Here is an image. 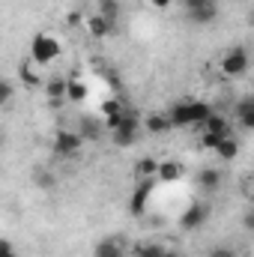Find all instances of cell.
<instances>
[{
    "mask_svg": "<svg viewBox=\"0 0 254 257\" xmlns=\"http://www.w3.org/2000/svg\"><path fill=\"white\" fill-rule=\"evenodd\" d=\"M162 254H165V245H159V242L135 245V257H162Z\"/></svg>",
    "mask_w": 254,
    "mask_h": 257,
    "instance_id": "21",
    "label": "cell"
},
{
    "mask_svg": "<svg viewBox=\"0 0 254 257\" xmlns=\"http://www.w3.org/2000/svg\"><path fill=\"white\" fill-rule=\"evenodd\" d=\"M144 128L150 132V135H165V132H171V120H168V114H150L147 120H144Z\"/></svg>",
    "mask_w": 254,
    "mask_h": 257,
    "instance_id": "13",
    "label": "cell"
},
{
    "mask_svg": "<svg viewBox=\"0 0 254 257\" xmlns=\"http://www.w3.org/2000/svg\"><path fill=\"white\" fill-rule=\"evenodd\" d=\"M218 141H221V135H212V132H200V144H203V150H215V147H218Z\"/></svg>",
    "mask_w": 254,
    "mask_h": 257,
    "instance_id": "28",
    "label": "cell"
},
{
    "mask_svg": "<svg viewBox=\"0 0 254 257\" xmlns=\"http://www.w3.org/2000/svg\"><path fill=\"white\" fill-rule=\"evenodd\" d=\"M200 126H203V132H212V135H221V138H227V135H230V123H227L221 114H215V111H212Z\"/></svg>",
    "mask_w": 254,
    "mask_h": 257,
    "instance_id": "11",
    "label": "cell"
},
{
    "mask_svg": "<svg viewBox=\"0 0 254 257\" xmlns=\"http://www.w3.org/2000/svg\"><path fill=\"white\" fill-rule=\"evenodd\" d=\"M189 108H191V126H200V123L212 114V105H209V102H200V99H191Z\"/></svg>",
    "mask_w": 254,
    "mask_h": 257,
    "instance_id": "17",
    "label": "cell"
},
{
    "mask_svg": "<svg viewBox=\"0 0 254 257\" xmlns=\"http://www.w3.org/2000/svg\"><path fill=\"white\" fill-rule=\"evenodd\" d=\"M197 186H200L203 192H215V189L221 186V171H215V168H203V171L197 174Z\"/></svg>",
    "mask_w": 254,
    "mask_h": 257,
    "instance_id": "12",
    "label": "cell"
},
{
    "mask_svg": "<svg viewBox=\"0 0 254 257\" xmlns=\"http://www.w3.org/2000/svg\"><path fill=\"white\" fill-rule=\"evenodd\" d=\"M162 257H183V254H180V251H168V248H165V254H162Z\"/></svg>",
    "mask_w": 254,
    "mask_h": 257,
    "instance_id": "34",
    "label": "cell"
},
{
    "mask_svg": "<svg viewBox=\"0 0 254 257\" xmlns=\"http://www.w3.org/2000/svg\"><path fill=\"white\" fill-rule=\"evenodd\" d=\"M189 18L194 21V24H212V21L218 18V6H215V0L197 6V9H189Z\"/></svg>",
    "mask_w": 254,
    "mask_h": 257,
    "instance_id": "10",
    "label": "cell"
},
{
    "mask_svg": "<svg viewBox=\"0 0 254 257\" xmlns=\"http://www.w3.org/2000/svg\"><path fill=\"white\" fill-rule=\"evenodd\" d=\"M0 144H3V135H0Z\"/></svg>",
    "mask_w": 254,
    "mask_h": 257,
    "instance_id": "35",
    "label": "cell"
},
{
    "mask_svg": "<svg viewBox=\"0 0 254 257\" xmlns=\"http://www.w3.org/2000/svg\"><path fill=\"white\" fill-rule=\"evenodd\" d=\"M81 147H84V138H81L78 132H69V128H60V132L54 135L51 153H54L57 159H75V156L81 153Z\"/></svg>",
    "mask_w": 254,
    "mask_h": 257,
    "instance_id": "2",
    "label": "cell"
},
{
    "mask_svg": "<svg viewBox=\"0 0 254 257\" xmlns=\"http://www.w3.org/2000/svg\"><path fill=\"white\" fill-rule=\"evenodd\" d=\"M45 96L51 108H60L66 102V78H48L45 81Z\"/></svg>",
    "mask_w": 254,
    "mask_h": 257,
    "instance_id": "6",
    "label": "cell"
},
{
    "mask_svg": "<svg viewBox=\"0 0 254 257\" xmlns=\"http://www.w3.org/2000/svg\"><path fill=\"white\" fill-rule=\"evenodd\" d=\"M221 72H224L227 78H239V75H245V72H248V48H245V45H233V48H227L224 57H221Z\"/></svg>",
    "mask_w": 254,
    "mask_h": 257,
    "instance_id": "3",
    "label": "cell"
},
{
    "mask_svg": "<svg viewBox=\"0 0 254 257\" xmlns=\"http://www.w3.org/2000/svg\"><path fill=\"white\" fill-rule=\"evenodd\" d=\"M111 141H114L117 147H135L138 132H129V128H114V132H111Z\"/></svg>",
    "mask_w": 254,
    "mask_h": 257,
    "instance_id": "20",
    "label": "cell"
},
{
    "mask_svg": "<svg viewBox=\"0 0 254 257\" xmlns=\"http://www.w3.org/2000/svg\"><path fill=\"white\" fill-rule=\"evenodd\" d=\"M156 165H159L156 159H141V162L135 165V174H138V177H156Z\"/></svg>",
    "mask_w": 254,
    "mask_h": 257,
    "instance_id": "23",
    "label": "cell"
},
{
    "mask_svg": "<svg viewBox=\"0 0 254 257\" xmlns=\"http://www.w3.org/2000/svg\"><path fill=\"white\" fill-rule=\"evenodd\" d=\"M251 227H254V215L251 212H245V230H251Z\"/></svg>",
    "mask_w": 254,
    "mask_h": 257,
    "instance_id": "33",
    "label": "cell"
},
{
    "mask_svg": "<svg viewBox=\"0 0 254 257\" xmlns=\"http://www.w3.org/2000/svg\"><path fill=\"white\" fill-rule=\"evenodd\" d=\"M33 183H36L39 189H54V186H57V177L42 168V171H33Z\"/></svg>",
    "mask_w": 254,
    "mask_h": 257,
    "instance_id": "22",
    "label": "cell"
},
{
    "mask_svg": "<svg viewBox=\"0 0 254 257\" xmlns=\"http://www.w3.org/2000/svg\"><path fill=\"white\" fill-rule=\"evenodd\" d=\"M203 3H209V0H183L186 12H189V9H197V6H203Z\"/></svg>",
    "mask_w": 254,
    "mask_h": 257,
    "instance_id": "31",
    "label": "cell"
},
{
    "mask_svg": "<svg viewBox=\"0 0 254 257\" xmlns=\"http://www.w3.org/2000/svg\"><path fill=\"white\" fill-rule=\"evenodd\" d=\"M87 99V84L78 78H66V102H84Z\"/></svg>",
    "mask_w": 254,
    "mask_h": 257,
    "instance_id": "14",
    "label": "cell"
},
{
    "mask_svg": "<svg viewBox=\"0 0 254 257\" xmlns=\"http://www.w3.org/2000/svg\"><path fill=\"white\" fill-rule=\"evenodd\" d=\"M33 60L30 63H21V69H18V75H21V81H24V87H30V90H36L39 84H42V78H39V72L33 69Z\"/></svg>",
    "mask_w": 254,
    "mask_h": 257,
    "instance_id": "19",
    "label": "cell"
},
{
    "mask_svg": "<svg viewBox=\"0 0 254 257\" xmlns=\"http://www.w3.org/2000/svg\"><path fill=\"white\" fill-rule=\"evenodd\" d=\"M87 30H90V36H93V39H108V36H114L117 24L105 21L102 15H90V18H87Z\"/></svg>",
    "mask_w": 254,
    "mask_h": 257,
    "instance_id": "7",
    "label": "cell"
},
{
    "mask_svg": "<svg viewBox=\"0 0 254 257\" xmlns=\"http://www.w3.org/2000/svg\"><path fill=\"white\" fill-rule=\"evenodd\" d=\"M150 3H153V6H156V9H168V6H171V3H174V0H150Z\"/></svg>",
    "mask_w": 254,
    "mask_h": 257,
    "instance_id": "32",
    "label": "cell"
},
{
    "mask_svg": "<svg viewBox=\"0 0 254 257\" xmlns=\"http://www.w3.org/2000/svg\"><path fill=\"white\" fill-rule=\"evenodd\" d=\"M93 257H123L120 239H102V242H96V248H93Z\"/></svg>",
    "mask_w": 254,
    "mask_h": 257,
    "instance_id": "16",
    "label": "cell"
},
{
    "mask_svg": "<svg viewBox=\"0 0 254 257\" xmlns=\"http://www.w3.org/2000/svg\"><path fill=\"white\" fill-rule=\"evenodd\" d=\"M0 257H18V254H15V248H12V242H9V239H0Z\"/></svg>",
    "mask_w": 254,
    "mask_h": 257,
    "instance_id": "30",
    "label": "cell"
},
{
    "mask_svg": "<svg viewBox=\"0 0 254 257\" xmlns=\"http://www.w3.org/2000/svg\"><path fill=\"white\" fill-rule=\"evenodd\" d=\"M209 257H236V251L227 248V245H215V248L209 251Z\"/></svg>",
    "mask_w": 254,
    "mask_h": 257,
    "instance_id": "29",
    "label": "cell"
},
{
    "mask_svg": "<svg viewBox=\"0 0 254 257\" xmlns=\"http://www.w3.org/2000/svg\"><path fill=\"white\" fill-rule=\"evenodd\" d=\"M96 6H99V12H96V15H102L105 21L117 24V18H120V0H99Z\"/></svg>",
    "mask_w": 254,
    "mask_h": 257,
    "instance_id": "18",
    "label": "cell"
},
{
    "mask_svg": "<svg viewBox=\"0 0 254 257\" xmlns=\"http://www.w3.org/2000/svg\"><path fill=\"white\" fill-rule=\"evenodd\" d=\"M215 153H218V159H224V162H233V159L239 156V141L227 135V138H221V141H218Z\"/></svg>",
    "mask_w": 254,
    "mask_h": 257,
    "instance_id": "15",
    "label": "cell"
},
{
    "mask_svg": "<svg viewBox=\"0 0 254 257\" xmlns=\"http://www.w3.org/2000/svg\"><path fill=\"white\" fill-rule=\"evenodd\" d=\"M12 93H15V87H12V81H6V78H0V108H3V105H9V99H12Z\"/></svg>",
    "mask_w": 254,
    "mask_h": 257,
    "instance_id": "26",
    "label": "cell"
},
{
    "mask_svg": "<svg viewBox=\"0 0 254 257\" xmlns=\"http://www.w3.org/2000/svg\"><path fill=\"white\" fill-rule=\"evenodd\" d=\"M120 111H123V102H120V99H105V102H102V114H105V117L120 114Z\"/></svg>",
    "mask_w": 254,
    "mask_h": 257,
    "instance_id": "27",
    "label": "cell"
},
{
    "mask_svg": "<svg viewBox=\"0 0 254 257\" xmlns=\"http://www.w3.org/2000/svg\"><path fill=\"white\" fill-rule=\"evenodd\" d=\"M209 215H212V206L203 203V200H194V203H189V209L180 215V227L183 230H197V227H203L209 221Z\"/></svg>",
    "mask_w": 254,
    "mask_h": 257,
    "instance_id": "4",
    "label": "cell"
},
{
    "mask_svg": "<svg viewBox=\"0 0 254 257\" xmlns=\"http://www.w3.org/2000/svg\"><path fill=\"white\" fill-rule=\"evenodd\" d=\"M180 177H183L180 162H159L156 165V183H177Z\"/></svg>",
    "mask_w": 254,
    "mask_h": 257,
    "instance_id": "8",
    "label": "cell"
},
{
    "mask_svg": "<svg viewBox=\"0 0 254 257\" xmlns=\"http://www.w3.org/2000/svg\"><path fill=\"white\" fill-rule=\"evenodd\" d=\"M236 117L242 120V117H254V99L251 96H242L239 102H236Z\"/></svg>",
    "mask_w": 254,
    "mask_h": 257,
    "instance_id": "24",
    "label": "cell"
},
{
    "mask_svg": "<svg viewBox=\"0 0 254 257\" xmlns=\"http://www.w3.org/2000/svg\"><path fill=\"white\" fill-rule=\"evenodd\" d=\"M78 135H81V138H99V135H102V128H99V123H96V120H84Z\"/></svg>",
    "mask_w": 254,
    "mask_h": 257,
    "instance_id": "25",
    "label": "cell"
},
{
    "mask_svg": "<svg viewBox=\"0 0 254 257\" xmlns=\"http://www.w3.org/2000/svg\"><path fill=\"white\" fill-rule=\"evenodd\" d=\"M153 189H156V177H144V180L135 186V192L129 197V212H132V215H144V212H147V203H150Z\"/></svg>",
    "mask_w": 254,
    "mask_h": 257,
    "instance_id": "5",
    "label": "cell"
},
{
    "mask_svg": "<svg viewBox=\"0 0 254 257\" xmlns=\"http://www.w3.org/2000/svg\"><path fill=\"white\" fill-rule=\"evenodd\" d=\"M168 120L174 128H183V126H191V108L189 102H174L171 111H168Z\"/></svg>",
    "mask_w": 254,
    "mask_h": 257,
    "instance_id": "9",
    "label": "cell"
},
{
    "mask_svg": "<svg viewBox=\"0 0 254 257\" xmlns=\"http://www.w3.org/2000/svg\"><path fill=\"white\" fill-rule=\"evenodd\" d=\"M60 51H63V45H60L54 36H48V33H36L33 42H30V60L36 66L54 63V60L60 57Z\"/></svg>",
    "mask_w": 254,
    "mask_h": 257,
    "instance_id": "1",
    "label": "cell"
}]
</instances>
